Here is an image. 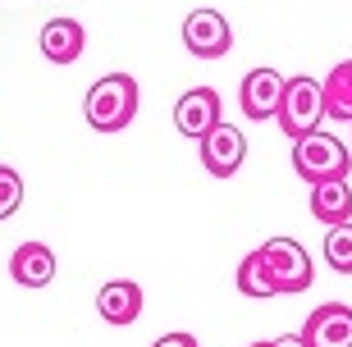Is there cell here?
I'll list each match as a JSON object with an SVG mask.
<instances>
[{"instance_id": "cell-1", "label": "cell", "mask_w": 352, "mask_h": 347, "mask_svg": "<svg viewBox=\"0 0 352 347\" xmlns=\"http://www.w3.org/2000/svg\"><path fill=\"white\" fill-rule=\"evenodd\" d=\"M82 115L96 133H124L138 119V78L133 74H105L91 82Z\"/></svg>"}, {"instance_id": "cell-2", "label": "cell", "mask_w": 352, "mask_h": 347, "mask_svg": "<svg viewBox=\"0 0 352 347\" xmlns=\"http://www.w3.org/2000/svg\"><path fill=\"white\" fill-rule=\"evenodd\" d=\"M293 169L298 179L316 183H334V179H348L352 174V155L334 133H307V137L293 142Z\"/></svg>"}, {"instance_id": "cell-3", "label": "cell", "mask_w": 352, "mask_h": 347, "mask_svg": "<svg viewBox=\"0 0 352 347\" xmlns=\"http://www.w3.org/2000/svg\"><path fill=\"white\" fill-rule=\"evenodd\" d=\"M256 256L265 265V279H270L274 297L279 293H307L316 283V265L307 256V247L298 238H270V243L256 247Z\"/></svg>"}, {"instance_id": "cell-4", "label": "cell", "mask_w": 352, "mask_h": 347, "mask_svg": "<svg viewBox=\"0 0 352 347\" xmlns=\"http://www.w3.org/2000/svg\"><path fill=\"white\" fill-rule=\"evenodd\" d=\"M320 119H325V101H320V82L307 74L284 78V96H279V110H274V124L298 142L307 133H320Z\"/></svg>"}, {"instance_id": "cell-5", "label": "cell", "mask_w": 352, "mask_h": 347, "mask_svg": "<svg viewBox=\"0 0 352 347\" xmlns=\"http://www.w3.org/2000/svg\"><path fill=\"white\" fill-rule=\"evenodd\" d=\"M183 46L197 60H220V55L234 51V27L220 10H192L183 19Z\"/></svg>"}, {"instance_id": "cell-6", "label": "cell", "mask_w": 352, "mask_h": 347, "mask_svg": "<svg viewBox=\"0 0 352 347\" xmlns=\"http://www.w3.org/2000/svg\"><path fill=\"white\" fill-rule=\"evenodd\" d=\"M197 146H201L206 174H215V179H234L238 169H243V160H248V137H243L234 124H224V119L197 142Z\"/></svg>"}, {"instance_id": "cell-7", "label": "cell", "mask_w": 352, "mask_h": 347, "mask_svg": "<svg viewBox=\"0 0 352 347\" xmlns=\"http://www.w3.org/2000/svg\"><path fill=\"white\" fill-rule=\"evenodd\" d=\"M220 91L215 87H192V91H183L179 105H174V128L183 133V137H192L201 142L215 124H220Z\"/></svg>"}, {"instance_id": "cell-8", "label": "cell", "mask_w": 352, "mask_h": 347, "mask_svg": "<svg viewBox=\"0 0 352 347\" xmlns=\"http://www.w3.org/2000/svg\"><path fill=\"white\" fill-rule=\"evenodd\" d=\"M302 343L307 347H352V306H343V302L316 306L311 315H307Z\"/></svg>"}, {"instance_id": "cell-9", "label": "cell", "mask_w": 352, "mask_h": 347, "mask_svg": "<svg viewBox=\"0 0 352 347\" xmlns=\"http://www.w3.org/2000/svg\"><path fill=\"white\" fill-rule=\"evenodd\" d=\"M279 96H284V78L274 74V69H252L243 78V87H238V105H243L248 119H274Z\"/></svg>"}, {"instance_id": "cell-10", "label": "cell", "mask_w": 352, "mask_h": 347, "mask_svg": "<svg viewBox=\"0 0 352 347\" xmlns=\"http://www.w3.org/2000/svg\"><path fill=\"white\" fill-rule=\"evenodd\" d=\"M96 311H101L105 324H133L138 315H142V283L133 279H110L101 283V293H96Z\"/></svg>"}, {"instance_id": "cell-11", "label": "cell", "mask_w": 352, "mask_h": 347, "mask_svg": "<svg viewBox=\"0 0 352 347\" xmlns=\"http://www.w3.org/2000/svg\"><path fill=\"white\" fill-rule=\"evenodd\" d=\"M55 251L46 243H19L10 256V279L23 283V288H46L55 279Z\"/></svg>"}, {"instance_id": "cell-12", "label": "cell", "mask_w": 352, "mask_h": 347, "mask_svg": "<svg viewBox=\"0 0 352 347\" xmlns=\"http://www.w3.org/2000/svg\"><path fill=\"white\" fill-rule=\"evenodd\" d=\"M87 46V27L78 19H51V23L41 27V55L51 60V65H74Z\"/></svg>"}, {"instance_id": "cell-13", "label": "cell", "mask_w": 352, "mask_h": 347, "mask_svg": "<svg viewBox=\"0 0 352 347\" xmlns=\"http://www.w3.org/2000/svg\"><path fill=\"white\" fill-rule=\"evenodd\" d=\"M311 215L320 219L325 229L352 224V188H348V179L316 183V188H311Z\"/></svg>"}, {"instance_id": "cell-14", "label": "cell", "mask_w": 352, "mask_h": 347, "mask_svg": "<svg viewBox=\"0 0 352 347\" xmlns=\"http://www.w3.org/2000/svg\"><path fill=\"white\" fill-rule=\"evenodd\" d=\"M320 101H325V119L352 124V60L329 69V78L320 82Z\"/></svg>"}, {"instance_id": "cell-15", "label": "cell", "mask_w": 352, "mask_h": 347, "mask_svg": "<svg viewBox=\"0 0 352 347\" xmlns=\"http://www.w3.org/2000/svg\"><path fill=\"white\" fill-rule=\"evenodd\" d=\"M234 283H238V293H243V297H256V302L274 297V288H270V279H265V265H261V256H256V251H248V256H243Z\"/></svg>"}, {"instance_id": "cell-16", "label": "cell", "mask_w": 352, "mask_h": 347, "mask_svg": "<svg viewBox=\"0 0 352 347\" xmlns=\"http://www.w3.org/2000/svg\"><path fill=\"white\" fill-rule=\"evenodd\" d=\"M325 260L339 274H352V224H339L325 233Z\"/></svg>"}, {"instance_id": "cell-17", "label": "cell", "mask_w": 352, "mask_h": 347, "mask_svg": "<svg viewBox=\"0 0 352 347\" xmlns=\"http://www.w3.org/2000/svg\"><path fill=\"white\" fill-rule=\"evenodd\" d=\"M19 206H23V179H19V169L0 165V219H10Z\"/></svg>"}, {"instance_id": "cell-18", "label": "cell", "mask_w": 352, "mask_h": 347, "mask_svg": "<svg viewBox=\"0 0 352 347\" xmlns=\"http://www.w3.org/2000/svg\"><path fill=\"white\" fill-rule=\"evenodd\" d=\"M151 347H197V338H192V334H183V329H179V334H165V338H156Z\"/></svg>"}, {"instance_id": "cell-19", "label": "cell", "mask_w": 352, "mask_h": 347, "mask_svg": "<svg viewBox=\"0 0 352 347\" xmlns=\"http://www.w3.org/2000/svg\"><path fill=\"white\" fill-rule=\"evenodd\" d=\"M270 347H307L302 334H284V338H270Z\"/></svg>"}, {"instance_id": "cell-20", "label": "cell", "mask_w": 352, "mask_h": 347, "mask_svg": "<svg viewBox=\"0 0 352 347\" xmlns=\"http://www.w3.org/2000/svg\"><path fill=\"white\" fill-rule=\"evenodd\" d=\"M248 347H270V343H248Z\"/></svg>"}]
</instances>
